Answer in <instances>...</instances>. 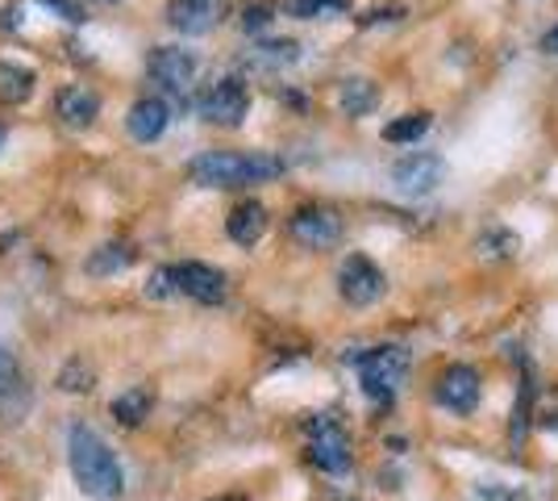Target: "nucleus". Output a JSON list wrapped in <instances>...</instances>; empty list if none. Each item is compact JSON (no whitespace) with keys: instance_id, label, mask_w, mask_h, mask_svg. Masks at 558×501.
Returning a JSON list of instances; mask_svg holds the SVG:
<instances>
[{"instance_id":"412c9836","label":"nucleus","mask_w":558,"mask_h":501,"mask_svg":"<svg viewBox=\"0 0 558 501\" xmlns=\"http://www.w3.org/2000/svg\"><path fill=\"white\" fill-rule=\"evenodd\" d=\"M134 263V247H125V242H105V247H96L93 255L84 260V272L88 276H117V272H125Z\"/></svg>"},{"instance_id":"0eeeda50","label":"nucleus","mask_w":558,"mask_h":501,"mask_svg":"<svg viewBox=\"0 0 558 501\" xmlns=\"http://www.w3.org/2000/svg\"><path fill=\"white\" fill-rule=\"evenodd\" d=\"M308 460H313V468H322L329 477L350 468V439L333 418H317L308 427Z\"/></svg>"},{"instance_id":"dca6fc26","label":"nucleus","mask_w":558,"mask_h":501,"mask_svg":"<svg viewBox=\"0 0 558 501\" xmlns=\"http://www.w3.org/2000/svg\"><path fill=\"white\" fill-rule=\"evenodd\" d=\"M226 235H230L238 247H255V242L267 235V210H263L258 201L233 205L230 217H226Z\"/></svg>"},{"instance_id":"cd10ccee","label":"nucleus","mask_w":558,"mask_h":501,"mask_svg":"<svg viewBox=\"0 0 558 501\" xmlns=\"http://www.w3.org/2000/svg\"><path fill=\"white\" fill-rule=\"evenodd\" d=\"M484 247H496V255H500V260H512V255H517V247H521V239L509 235V230H496V235L484 239Z\"/></svg>"},{"instance_id":"a878e982","label":"nucleus","mask_w":558,"mask_h":501,"mask_svg":"<svg viewBox=\"0 0 558 501\" xmlns=\"http://www.w3.org/2000/svg\"><path fill=\"white\" fill-rule=\"evenodd\" d=\"M271 17H276V4H246V9H242V29H246V34H258V29L271 25Z\"/></svg>"},{"instance_id":"f257e3e1","label":"nucleus","mask_w":558,"mask_h":501,"mask_svg":"<svg viewBox=\"0 0 558 501\" xmlns=\"http://www.w3.org/2000/svg\"><path fill=\"white\" fill-rule=\"evenodd\" d=\"M68 464H71L75 485H80L88 498H96V501L121 498V489H125V473H121V464H117L113 448H109L93 427H84V422H75V427H71Z\"/></svg>"},{"instance_id":"aec40b11","label":"nucleus","mask_w":558,"mask_h":501,"mask_svg":"<svg viewBox=\"0 0 558 501\" xmlns=\"http://www.w3.org/2000/svg\"><path fill=\"white\" fill-rule=\"evenodd\" d=\"M34 88H38V75L29 72V68H17V63L0 59V100L4 105H25L34 96Z\"/></svg>"},{"instance_id":"72a5a7b5","label":"nucleus","mask_w":558,"mask_h":501,"mask_svg":"<svg viewBox=\"0 0 558 501\" xmlns=\"http://www.w3.org/2000/svg\"><path fill=\"white\" fill-rule=\"evenodd\" d=\"M496 501H512V498H496Z\"/></svg>"},{"instance_id":"473e14b6","label":"nucleus","mask_w":558,"mask_h":501,"mask_svg":"<svg viewBox=\"0 0 558 501\" xmlns=\"http://www.w3.org/2000/svg\"><path fill=\"white\" fill-rule=\"evenodd\" d=\"M100 4H121V0H100Z\"/></svg>"},{"instance_id":"7ed1b4c3","label":"nucleus","mask_w":558,"mask_h":501,"mask_svg":"<svg viewBox=\"0 0 558 501\" xmlns=\"http://www.w3.org/2000/svg\"><path fill=\"white\" fill-rule=\"evenodd\" d=\"M359 363V381H363V393L379 402V406H392V397L400 393V381L409 372V356L400 347H372L354 359Z\"/></svg>"},{"instance_id":"423d86ee","label":"nucleus","mask_w":558,"mask_h":501,"mask_svg":"<svg viewBox=\"0 0 558 501\" xmlns=\"http://www.w3.org/2000/svg\"><path fill=\"white\" fill-rule=\"evenodd\" d=\"M196 68H201L196 55L184 47H155L146 55V75L171 96H187L192 80H196Z\"/></svg>"},{"instance_id":"c85d7f7f","label":"nucleus","mask_w":558,"mask_h":501,"mask_svg":"<svg viewBox=\"0 0 558 501\" xmlns=\"http://www.w3.org/2000/svg\"><path fill=\"white\" fill-rule=\"evenodd\" d=\"M542 50H546V55H558V25L542 34Z\"/></svg>"},{"instance_id":"2f4dec72","label":"nucleus","mask_w":558,"mask_h":501,"mask_svg":"<svg viewBox=\"0 0 558 501\" xmlns=\"http://www.w3.org/2000/svg\"><path fill=\"white\" fill-rule=\"evenodd\" d=\"M4 139H9V130H4V121H0V146H4Z\"/></svg>"},{"instance_id":"2eb2a0df","label":"nucleus","mask_w":558,"mask_h":501,"mask_svg":"<svg viewBox=\"0 0 558 501\" xmlns=\"http://www.w3.org/2000/svg\"><path fill=\"white\" fill-rule=\"evenodd\" d=\"M167 25L180 34H209L217 25V4L213 0H171L167 4Z\"/></svg>"},{"instance_id":"f8f14e48","label":"nucleus","mask_w":558,"mask_h":501,"mask_svg":"<svg viewBox=\"0 0 558 501\" xmlns=\"http://www.w3.org/2000/svg\"><path fill=\"white\" fill-rule=\"evenodd\" d=\"M167 126H171V105H167L163 96H142V100L130 105V114H125V130H130L134 143L163 139Z\"/></svg>"},{"instance_id":"6e6552de","label":"nucleus","mask_w":558,"mask_h":501,"mask_svg":"<svg viewBox=\"0 0 558 501\" xmlns=\"http://www.w3.org/2000/svg\"><path fill=\"white\" fill-rule=\"evenodd\" d=\"M171 272H175V293L180 297H192V301H201V306H221L226 301V272L221 267H213V263H171Z\"/></svg>"},{"instance_id":"9d476101","label":"nucleus","mask_w":558,"mask_h":501,"mask_svg":"<svg viewBox=\"0 0 558 501\" xmlns=\"http://www.w3.org/2000/svg\"><path fill=\"white\" fill-rule=\"evenodd\" d=\"M292 239L313 251H326L342 239V217L333 214L329 205H304L292 214Z\"/></svg>"},{"instance_id":"9b49d317","label":"nucleus","mask_w":558,"mask_h":501,"mask_svg":"<svg viewBox=\"0 0 558 501\" xmlns=\"http://www.w3.org/2000/svg\"><path fill=\"white\" fill-rule=\"evenodd\" d=\"M434 397L446 409H454V414H471V409L480 406V397H484V381H480V372L471 363H454V368H446L442 377H438Z\"/></svg>"},{"instance_id":"393cba45","label":"nucleus","mask_w":558,"mask_h":501,"mask_svg":"<svg viewBox=\"0 0 558 501\" xmlns=\"http://www.w3.org/2000/svg\"><path fill=\"white\" fill-rule=\"evenodd\" d=\"M146 297H150V301H167V297H180V293H175V272H171V263H167V267H155V272H150V281H146Z\"/></svg>"},{"instance_id":"bb28decb","label":"nucleus","mask_w":558,"mask_h":501,"mask_svg":"<svg viewBox=\"0 0 558 501\" xmlns=\"http://www.w3.org/2000/svg\"><path fill=\"white\" fill-rule=\"evenodd\" d=\"M38 4H50L63 22H71V25H84L88 22V13H84V4L80 0H38Z\"/></svg>"},{"instance_id":"f3484780","label":"nucleus","mask_w":558,"mask_h":501,"mask_svg":"<svg viewBox=\"0 0 558 501\" xmlns=\"http://www.w3.org/2000/svg\"><path fill=\"white\" fill-rule=\"evenodd\" d=\"M301 59V47L292 38H271V43H258L246 50V63L258 72H279V68H292Z\"/></svg>"},{"instance_id":"39448f33","label":"nucleus","mask_w":558,"mask_h":501,"mask_svg":"<svg viewBox=\"0 0 558 501\" xmlns=\"http://www.w3.org/2000/svg\"><path fill=\"white\" fill-rule=\"evenodd\" d=\"M338 293H342L347 306L367 310V306H375V301L388 293V276H384V267L372 263L367 255H347L342 272H338Z\"/></svg>"},{"instance_id":"5701e85b","label":"nucleus","mask_w":558,"mask_h":501,"mask_svg":"<svg viewBox=\"0 0 558 501\" xmlns=\"http://www.w3.org/2000/svg\"><path fill=\"white\" fill-rule=\"evenodd\" d=\"M54 384H59L63 393H93V384H96L93 363H84V359H71V363H63V368H59Z\"/></svg>"},{"instance_id":"1a4fd4ad","label":"nucleus","mask_w":558,"mask_h":501,"mask_svg":"<svg viewBox=\"0 0 558 501\" xmlns=\"http://www.w3.org/2000/svg\"><path fill=\"white\" fill-rule=\"evenodd\" d=\"M446 176V159L442 155H429V151H413V155H404V159H396L392 167V184L404 196H425V192H434L442 184Z\"/></svg>"},{"instance_id":"a211bd4d","label":"nucleus","mask_w":558,"mask_h":501,"mask_svg":"<svg viewBox=\"0 0 558 501\" xmlns=\"http://www.w3.org/2000/svg\"><path fill=\"white\" fill-rule=\"evenodd\" d=\"M338 100H342L347 118H367L375 105H379V84L367 80V75H350V80H342Z\"/></svg>"},{"instance_id":"f03ea898","label":"nucleus","mask_w":558,"mask_h":501,"mask_svg":"<svg viewBox=\"0 0 558 501\" xmlns=\"http://www.w3.org/2000/svg\"><path fill=\"white\" fill-rule=\"evenodd\" d=\"M187 176L201 189H242L283 176V159L276 155H238V151H205L187 164Z\"/></svg>"},{"instance_id":"b1692460","label":"nucleus","mask_w":558,"mask_h":501,"mask_svg":"<svg viewBox=\"0 0 558 501\" xmlns=\"http://www.w3.org/2000/svg\"><path fill=\"white\" fill-rule=\"evenodd\" d=\"M429 130V114H404V118H396V121H388L384 126V139L388 143H417L421 134Z\"/></svg>"},{"instance_id":"4468645a","label":"nucleus","mask_w":558,"mask_h":501,"mask_svg":"<svg viewBox=\"0 0 558 501\" xmlns=\"http://www.w3.org/2000/svg\"><path fill=\"white\" fill-rule=\"evenodd\" d=\"M25 406H29V393L22 384V368H17L9 347H0V418L22 422Z\"/></svg>"},{"instance_id":"4be33fe9","label":"nucleus","mask_w":558,"mask_h":501,"mask_svg":"<svg viewBox=\"0 0 558 501\" xmlns=\"http://www.w3.org/2000/svg\"><path fill=\"white\" fill-rule=\"evenodd\" d=\"M350 0H288V13L301 22H322V17H338L347 13Z\"/></svg>"},{"instance_id":"7c9ffc66","label":"nucleus","mask_w":558,"mask_h":501,"mask_svg":"<svg viewBox=\"0 0 558 501\" xmlns=\"http://www.w3.org/2000/svg\"><path fill=\"white\" fill-rule=\"evenodd\" d=\"M209 501H246V498H233V493H226V498H209Z\"/></svg>"},{"instance_id":"6ab92c4d","label":"nucleus","mask_w":558,"mask_h":501,"mask_svg":"<svg viewBox=\"0 0 558 501\" xmlns=\"http://www.w3.org/2000/svg\"><path fill=\"white\" fill-rule=\"evenodd\" d=\"M150 409H155V389L134 384V389H125L113 402V418L121 427H142V422L150 418Z\"/></svg>"},{"instance_id":"ddd939ff","label":"nucleus","mask_w":558,"mask_h":501,"mask_svg":"<svg viewBox=\"0 0 558 501\" xmlns=\"http://www.w3.org/2000/svg\"><path fill=\"white\" fill-rule=\"evenodd\" d=\"M54 114L71 130H88L96 121V114H100V96L88 84H68V88L54 93Z\"/></svg>"},{"instance_id":"c756f323","label":"nucleus","mask_w":558,"mask_h":501,"mask_svg":"<svg viewBox=\"0 0 558 501\" xmlns=\"http://www.w3.org/2000/svg\"><path fill=\"white\" fill-rule=\"evenodd\" d=\"M0 25H4V29H17V25H22L17 9H4V13H0Z\"/></svg>"},{"instance_id":"20e7f679","label":"nucleus","mask_w":558,"mask_h":501,"mask_svg":"<svg viewBox=\"0 0 558 501\" xmlns=\"http://www.w3.org/2000/svg\"><path fill=\"white\" fill-rule=\"evenodd\" d=\"M196 109H201V118L213 121V126H242L246 114H251V93H246V84L238 80V75H221L217 84L205 88V96L196 100Z\"/></svg>"}]
</instances>
